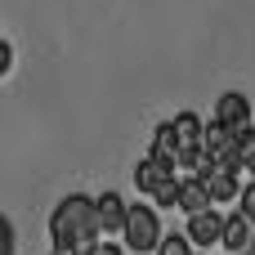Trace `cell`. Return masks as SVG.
Returning a JSON list of instances; mask_svg holds the SVG:
<instances>
[{"mask_svg":"<svg viewBox=\"0 0 255 255\" xmlns=\"http://www.w3.org/2000/svg\"><path fill=\"white\" fill-rule=\"evenodd\" d=\"M215 121L229 126V130L251 126V103H247V94H220V103H215Z\"/></svg>","mask_w":255,"mask_h":255,"instance_id":"5b68a950","label":"cell"},{"mask_svg":"<svg viewBox=\"0 0 255 255\" xmlns=\"http://www.w3.org/2000/svg\"><path fill=\"white\" fill-rule=\"evenodd\" d=\"M206 206H211L206 179H202V175H188V179H179V211H184V215H197V211H206Z\"/></svg>","mask_w":255,"mask_h":255,"instance_id":"52a82bcc","label":"cell"},{"mask_svg":"<svg viewBox=\"0 0 255 255\" xmlns=\"http://www.w3.org/2000/svg\"><path fill=\"white\" fill-rule=\"evenodd\" d=\"M121 233H126V247L134 255H148V251H157V242H161V220H157L152 206H126Z\"/></svg>","mask_w":255,"mask_h":255,"instance_id":"7a4b0ae2","label":"cell"},{"mask_svg":"<svg viewBox=\"0 0 255 255\" xmlns=\"http://www.w3.org/2000/svg\"><path fill=\"white\" fill-rule=\"evenodd\" d=\"M157 255H193V242H188L184 233H170V238L157 242Z\"/></svg>","mask_w":255,"mask_h":255,"instance_id":"4fadbf2b","label":"cell"},{"mask_svg":"<svg viewBox=\"0 0 255 255\" xmlns=\"http://www.w3.org/2000/svg\"><path fill=\"white\" fill-rule=\"evenodd\" d=\"M220 242H224L229 251H247V242H251V220H247L242 211H238V215H229V220H224Z\"/></svg>","mask_w":255,"mask_h":255,"instance_id":"30bf717a","label":"cell"},{"mask_svg":"<svg viewBox=\"0 0 255 255\" xmlns=\"http://www.w3.org/2000/svg\"><path fill=\"white\" fill-rule=\"evenodd\" d=\"M9 63H13V45H9V40H0V76L9 72Z\"/></svg>","mask_w":255,"mask_h":255,"instance_id":"e0dca14e","label":"cell"},{"mask_svg":"<svg viewBox=\"0 0 255 255\" xmlns=\"http://www.w3.org/2000/svg\"><path fill=\"white\" fill-rule=\"evenodd\" d=\"M242 215L255 224V184H247V188H242Z\"/></svg>","mask_w":255,"mask_h":255,"instance_id":"2e32d148","label":"cell"},{"mask_svg":"<svg viewBox=\"0 0 255 255\" xmlns=\"http://www.w3.org/2000/svg\"><path fill=\"white\" fill-rule=\"evenodd\" d=\"M152 202H157V206H179V179L166 175V179L152 188Z\"/></svg>","mask_w":255,"mask_h":255,"instance_id":"7c38bea8","label":"cell"},{"mask_svg":"<svg viewBox=\"0 0 255 255\" xmlns=\"http://www.w3.org/2000/svg\"><path fill=\"white\" fill-rule=\"evenodd\" d=\"M94 220H99V233H121V224H126L121 193H99L94 197Z\"/></svg>","mask_w":255,"mask_h":255,"instance_id":"3957f363","label":"cell"},{"mask_svg":"<svg viewBox=\"0 0 255 255\" xmlns=\"http://www.w3.org/2000/svg\"><path fill=\"white\" fill-rule=\"evenodd\" d=\"M94 255H121V247H112V242H94Z\"/></svg>","mask_w":255,"mask_h":255,"instance_id":"ac0fdd59","label":"cell"},{"mask_svg":"<svg viewBox=\"0 0 255 255\" xmlns=\"http://www.w3.org/2000/svg\"><path fill=\"white\" fill-rule=\"evenodd\" d=\"M94 238H99L94 202H90L85 193H67V197L54 206V220H49V242H54V251L94 247Z\"/></svg>","mask_w":255,"mask_h":255,"instance_id":"6da1fadb","label":"cell"},{"mask_svg":"<svg viewBox=\"0 0 255 255\" xmlns=\"http://www.w3.org/2000/svg\"><path fill=\"white\" fill-rule=\"evenodd\" d=\"M152 157L161 161V166H179V139H175V126H161L157 134H152Z\"/></svg>","mask_w":255,"mask_h":255,"instance_id":"9c48e42d","label":"cell"},{"mask_svg":"<svg viewBox=\"0 0 255 255\" xmlns=\"http://www.w3.org/2000/svg\"><path fill=\"white\" fill-rule=\"evenodd\" d=\"M170 126H175V139H179V148H202V134H206V126L197 121V112H179Z\"/></svg>","mask_w":255,"mask_h":255,"instance_id":"ba28073f","label":"cell"},{"mask_svg":"<svg viewBox=\"0 0 255 255\" xmlns=\"http://www.w3.org/2000/svg\"><path fill=\"white\" fill-rule=\"evenodd\" d=\"M202 179H206L211 202H233V197H242V188H238V170H229V166H215V161H211V170H206Z\"/></svg>","mask_w":255,"mask_h":255,"instance_id":"8992f818","label":"cell"},{"mask_svg":"<svg viewBox=\"0 0 255 255\" xmlns=\"http://www.w3.org/2000/svg\"><path fill=\"white\" fill-rule=\"evenodd\" d=\"M247 255H255V233H251V242H247Z\"/></svg>","mask_w":255,"mask_h":255,"instance_id":"d6986e66","label":"cell"},{"mask_svg":"<svg viewBox=\"0 0 255 255\" xmlns=\"http://www.w3.org/2000/svg\"><path fill=\"white\" fill-rule=\"evenodd\" d=\"M18 251V238H13V224L0 215V255H13Z\"/></svg>","mask_w":255,"mask_h":255,"instance_id":"5bb4252c","label":"cell"},{"mask_svg":"<svg viewBox=\"0 0 255 255\" xmlns=\"http://www.w3.org/2000/svg\"><path fill=\"white\" fill-rule=\"evenodd\" d=\"M166 175H175V170H170V166H161L157 157H143V161H139V170H134V184H139V193H148V197H152V188H157Z\"/></svg>","mask_w":255,"mask_h":255,"instance_id":"8fae6325","label":"cell"},{"mask_svg":"<svg viewBox=\"0 0 255 255\" xmlns=\"http://www.w3.org/2000/svg\"><path fill=\"white\" fill-rule=\"evenodd\" d=\"M220 233H224V220L206 206V211H197V215H188V242H197V247H215L220 242Z\"/></svg>","mask_w":255,"mask_h":255,"instance_id":"277c9868","label":"cell"},{"mask_svg":"<svg viewBox=\"0 0 255 255\" xmlns=\"http://www.w3.org/2000/svg\"><path fill=\"white\" fill-rule=\"evenodd\" d=\"M238 157H242V166H247V170H255V134H247V139H242Z\"/></svg>","mask_w":255,"mask_h":255,"instance_id":"9a60e30c","label":"cell"}]
</instances>
